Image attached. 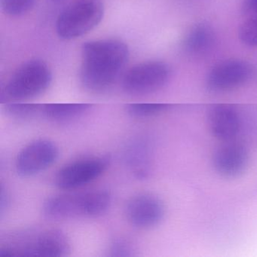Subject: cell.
Masks as SVG:
<instances>
[{"instance_id":"12","label":"cell","mask_w":257,"mask_h":257,"mask_svg":"<svg viewBox=\"0 0 257 257\" xmlns=\"http://www.w3.org/2000/svg\"><path fill=\"white\" fill-rule=\"evenodd\" d=\"M209 128L212 135L222 141H230L238 135L240 118L234 106L216 104L209 109L207 115Z\"/></svg>"},{"instance_id":"21","label":"cell","mask_w":257,"mask_h":257,"mask_svg":"<svg viewBox=\"0 0 257 257\" xmlns=\"http://www.w3.org/2000/svg\"><path fill=\"white\" fill-rule=\"evenodd\" d=\"M241 8L245 17L257 15V0H243Z\"/></svg>"},{"instance_id":"7","label":"cell","mask_w":257,"mask_h":257,"mask_svg":"<svg viewBox=\"0 0 257 257\" xmlns=\"http://www.w3.org/2000/svg\"><path fill=\"white\" fill-rule=\"evenodd\" d=\"M171 70L165 63L151 61L129 69L123 76L122 88L127 94L143 95L162 89L170 79Z\"/></svg>"},{"instance_id":"16","label":"cell","mask_w":257,"mask_h":257,"mask_svg":"<svg viewBox=\"0 0 257 257\" xmlns=\"http://www.w3.org/2000/svg\"><path fill=\"white\" fill-rule=\"evenodd\" d=\"M7 115L15 118L26 119L42 116V104L22 102H9L4 106Z\"/></svg>"},{"instance_id":"14","label":"cell","mask_w":257,"mask_h":257,"mask_svg":"<svg viewBox=\"0 0 257 257\" xmlns=\"http://www.w3.org/2000/svg\"><path fill=\"white\" fill-rule=\"evenodd\" d=\"M216 43L213 30L205 24H198L191 28L183 40V49L188 55L201 57L213 50Z\"/></svg>"},{"instance_id":"3","label":"cell","mask_w":257,"mask_h":257,"mask_svg":"<svg viewBox=\"0 0 257 257\" xmlns=\"http://www.w3.org/2000/svg\"><path fill=\"white\" fill-rule=\"evenodd\" d=\"M111 201V194L104 189L68 191L48 198L42 210L46 218L54 220L94 218L104 214L110 207Z\"/></svg>"},{"instance_id":"4","label":"cell","mask_w":257,"mask_h":257,"mask_svg":"<svg viewBox=\"0 0 257 257\" xmlns=\"http://www.w3.org/2000/svg\"><path fill=\"white\" fill-rule=\"evenodd\" d=\"M52 73L42 60L24 63L7 81L1 91L3 102H19L41 95L50 86Z\"/></svg>"},{"instance_id":"5","label":"cell","mask_w":257,"mask_h":257,"mask_svg":"<svg viewBox=\"0 0 257 257\" xmlns=\"http://www.w3.org/2000/svg\"><path fill=\"white\" fill-rule=\"evenodd\" d=\"M104 15L102 0H75L58 16L56 32L60 38L71 40L94 30Z\"/></svg>"},{"instance_id":"11","label":"cell","mask_w":257,"mask_h":257,"mask_svg":"<svg viewBox=\"0 0 257 257\" xmlns=\"http://www.w3.org/2000/svg\"><path fill=\"white\" fill-rule=\"evenodd\" d=\"M212 162L215 171L222 177H238L247 166V151L241 144L228 143L216 150Z\"/></svg>"},{"instance_id":"6","label":"cell","mask_w":257,"mask_h":257,"mask_svg":"<svg viewBox=\"0 0 257 257\" xmlns=\"http://www.w3.org/2000/svg\"><path fill=\"white\" fill-rule=\"evenodd\" d=\"M108 156H90L73 161L58 170L54 178L55 186L61 190H76L92 183L107 169Z\"/></svg>"},{"instance_id":"2","label":"cell","mask_w":257,"mask_h":257,"mask_svg":"<svg viewBox=\"0 0 257 257\" xmlns=\"http://www.w3.org/2000/svg\"><path fill=\"white\" fill-rule=\"evenodd\" d=\"M67 235L56 228L12 233L0 243V257H61L70 252Z\"/></svg>"},{"instance_id":"23","label":"cell","mask_w":257,"mask_h":257,"mask_svg":"<svg viewBox=\"0 0 257 257\" xmlns=\"http://www.w3.org/2000/svg\"><path fill=\"white\" fill-rule=\"evenodd\" d=\"M53 1H59V0H53Z\"/></svg>"},{"instance_id":"9","label":"cell","mask_w":257,"mask_h":257,"mask_svg":"<svg viewBox=\"0 0 257 257\" xmlns=\"http://www.w3.org/2000/svg\"><path fill=\"white\" fill-rule=\"evenodd\" d=\"M124 210L131 225L140 229H148L159 225L165 213L162 200L151 193L134 195L127 201Z\"/></svg>"},{"instance_id":"1","label":"cell","mask_w":257,"mask_h":257,"mask_svg":"<svg viewBox=\"0 0 257 257\" xmlns=\"http://www.w3.org/2000/svg\"><path fill=\"white\" fill-rule=\"evenodd\" d=\"M129 49L121 40L87 42L82 48L79 78L82 86L93 93H103L116 82L129 60Z\"/></svg>"},{"instance_id":"17","label":"cell","mask_w":257,"mask_h":257,"mask_svg":"<svg viewBox=\"0 0 257 257\" xmlns=\"http://www.w3.org/2000/svg\"><path fill=\"white\" fill-rule=\"evenodd\" d=\"M170 105L166 103H136L126 105L125 111L134 118H148L168 110Z\"/></svg>"},{"instance_id":"10","label":"cell","mask_w":257,"mask_h":257,"mask_svg":"<svg viewBox=\"0 0 257 257\" xmlns=\"http://www.w3.org/2000/svg\"><path fill=\"white\" fill-rule=\"evenodd\" d=\"M250 75L251 67L247 63L237 59L226 60L210 70L206 86L212 92L231 91L246 83Z\"/></svg>"},{"instance_id":"22","label":"cell","mask_w":257,"mask_h":257,"mask_svg":"<svg viewBox=\"0 0 257 257\" xmlns=\"http://www.w3.org/2000/svg\"><path fill=\"white\" fill-rule=\"evenodd\" d=\"M9 202L8 195L7 192H5L4 187L1 188V200H0V208H1V213H4V210L7 208V204Z\"/></svg>"},{"instance_id":"13","label":"cell","mask_w":257,"mask_h":257,"mask_svg":"<svg viewBox=\"0 0 257 257\" xmlns=\"http://www.w3.org/2000/svg\"><path fill=\"white\" fill-rule=\"evenodd\" d=\"M124 160L136 178L146 179L151 172L153 148L147 138H135L124 149Z\"/></svg>"},{"instance_id":"8","label":"cell","mask_w":257,"mask_h":257,"mask_svg":"<svg viewBox=\"0 0 257 257\" xmlns=\"http://www.w3.org/2000/svg\"><path fill=\"white\" fill-rule=\"evenodd\" d=\"M58 156L59 150L55 143L47 139L35 140L18 154L16 172L21 177H34L50 168Z\"/></svg>"},{"instance_id":"15","label":"cell","mask_w":257,"mask_h":257,"mask_svg":"<svg viewBox=\"0 0 257 257\" xmlns=\"http://www.w3.org/2000/svg\"><path fill=\"white\" fill-rule=\"evenodd\" d=\"M90 103H46L42 104V116L56 121L78 118L92 108Z\"/></svg>"},{"instance_id":"20","label":"cell","mask_w":257,"mask_h":257,"mask_svg":"<svg viewBox=\"0 0 257 257\" xmlns=\"http://www.w3.org/2000/svg\"><path fill=\"white\" fill-rule=\"evenodd\" d=\"M136 255V249L129 240L115 238L108 245L106 255L110 257H131Z\"/></svg>"},{"instance_id":"19","label":"cell","mask_w":257,"mask_h":257,"mask_svg":"<svg viewBox=\"0 0 257 257\" xmlns=\"http://www.w3.org/2000/svg\"><path fill=\"white\" fill-rule=\"evenodd\" d=\"M239 37L246 46L257 47V15L246 17L239 29Z\"/></svg>"},{"instance_id":"18","label":"cell","mask_w":257,"mask_h":257,"mask_svg":"<svg viewBox=\"0 0 257 257\" xmlns=\"http://www.w3.org/2000/svg\"><path fill=\"white\" fill-rule=\"evenodd\" d=\"M36 0H0L1 11L8 16H20L34 8Z\"/></svg>"}]
</instances>
